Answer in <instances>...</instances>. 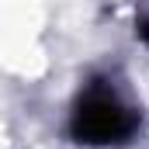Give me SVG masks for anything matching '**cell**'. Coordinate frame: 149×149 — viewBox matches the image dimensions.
Wrapping results in <instances>:
<instances>
[{"mask_svg":"<svg viewBox=\"0 0 149 149\" xmlns=\"http://www.w3.org/2000/svg\"><path fill=\"white\" fill-rule=\"evenodd\" d=\"M132 128H135V114L108 87L87 90V97H80L73 111V135L80 142H94V146L118 142V139H128Z\"/></svg>","mask_w":149,"mask_h":149,"instance_id":"1","label":"cell"},{"mask_svg":"<svg viewBox=\"0 0 149 149\" xmlns=\"http://www.w3.org/2000/svg\"><path fill=\"white\" fill-rule=\"evenodd\" d=\"M135 35H139V38H142V42L149 45V17H142V21H139V28H135Z\"/></svg>","mask_w":149,"mask_h":149,"instance_id":"2","label":"cell"}]
</instances>
